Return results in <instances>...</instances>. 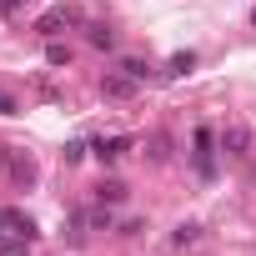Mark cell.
I'll return each instance as SVG.
<instances>
[{
	"instance_id": "15",
	"label": "cell",
	"mask_w": 256,
	"mask_h": 256,
	"mask_svg": "<svg viewBox=\"0 0 256 256\" xmlns=\"http://www.w3.org/2000/svg\"><path fill=\"white\" fill-rule=\"evenodd\" d=\"M20 6H26V0H0V16H16Z\"/></svg>"
},
{
	"instance_id": "7",
	"label": "cell",
	"mask_w": 256,
	"mask_h": 256,
	"mask_svg": "<svg viewBox=\"0 0 256 256\" xmlns=\"http://www.w3.org/2000/svg\"><path fill=\"white\" fill-rule=\"evenodd\" d=\"M96 196L116 206V201H126V186H120V181H100V186H96Z\"/></svg>"
},
{
	"instance_id": "8",
	"label": "cell",
	"mask_w": 256,
	"mask_h": 256,
	"mask_svg": "<svg viewBox=\"0 0 256 256\" xmlns=\"http://www.w3.org/2000/svg\"><path fill=\"white\" fill-rule=\"evenodd\" d=\"M90 46H106V50H110V46H116V30H110V26H90Z\"/></svg>"
},
{
	"instance_id": "6",
	"label": "cell",
	"mask_w": 256,
	"mask_h": 256,
	"mask_svg": "<svg viewBox=\"0 0 256 256\" xmlns=\"http://www.w3.org/2000/svg\"><path fill=\"white\" fill-rule=\"evenodd\" d=\"M126 151H131V141H126V136H110V141H96V156L110 166V161H120Z\"/></svg>"
},
{
	"instance_id": "3",
	"label": "cell",
	"mask_w": 256,
	"mask_h": 256,
	"mask_svg": "<svg viewBox=\"0 0 256 256\" xmlns=\"http://www.w3.org/2000/svg\"><path fill=\"white\" fill-rule=\"evenodd\" d=\"M70 20H76V10H70V6H56V10H46V16L36 20V30H40V36H60V26H70Z\"/></svg>"
},
{
	"instance_id": "13",
	"label": "cell",
	"mask_w": 256,
	"mask_h": 256,
	"mask_svg": "<svg viewBox=\"0 0 256 256\" xmlns=\"http://www.w3.org/2000/svg\"><path fill=\"white\" fill-rule=\"evenodd\" d=\"M186 241H196V226L186 221V226H176V246H186Z\"/></svg>"
},
{
	"instance_id": "12",
	"label": "cell",
	"mask_w": 256,
	"mask_h": 256,
	"mask_svg": "<svg viewBox=\"0 0 256 256\" xmlns=\"http://www.w3.org/2000/svg\"><path fill=\"white\" fill-rule=\"evenodd\" d=\"M120 70H126V76H136V80H146V70H151V66H146V60H126Z\"/></svg>"
},
{
	"instance_id": "11",
	"label": "cell",
	"mask_w": 256,
	"mask_h": 256,
	"mask_svg": "<svg viewBox=\"0 0 256 256\" xmlns=\"http://www.w3.org/2000/svg\"><path fill=\"white\" fill-rule=\"evenodd\" d=\"M191 66H196V56H191V50H186V56H176V60H171V76H186V70H191Z\"/></svg>"
},
{
	"instance_id": "1",
	"label": "cell",
	"mask_w": 256,
	"mask_h": 256,
	"mask_svg": "<svg viewBox=\"0 0 256 256\" xmlns=\"http://www.w3.org/2000/svg\"><path fill=\"white\" fill-rule=\"evenodd\" d=\"M221 151H226L231 161H241V156L251 151V131H246V126H226V131H221Z\"/></svg>"
},
{
	"instance_id": "10",
	"label": "cell",
	"mask_w": 256,
	"mask_h": 256,
	"mask_svg": "<svg viewBox=\"0 0 256 256\" xmlns=\"http://www.w3.org/2000/svg\"><path fill=\"white\" fill-rule=\"evenodd\" d=\"M46 60H50V66H70V50H66V46H50Z\"/></svg>"
},
{
	"instance_id": "14",
	"label": "cell",
	"mask_w": 256,
	"mask_h": 256,
	"mask_svg": "<svg viewBox=\"0 0 256 256\" xmlns=\"http://www.w3.org/2000/svg\"><path fill=\"white\" fill-rule=\"evenodd\" d=\"M16 110H20V106H16V100H10L6 90H0V116H16Z\"/></svg>"
},
{
	"instance_id": "9",
	"label": "cell",
	"mask_w": 256,
	"mask_h": 256,
	"mask_svg": "<svg viewBox=\"0 0 256 256\" xmlns=\"http://www.w3.org/2000/svg\"><path fill=\"white\" fill-rule=\"evenodd\" d=\"M10 171H16V181H36V166H30V161H20V156L10 161Z\"/></svg>"
},
{
	"instance_id": "2",
	"label": "cell",
	"mask_w": 256,
	"mask_h": 256,
	"mask_svg": "<svg viewBox=\"0 0 256 256\" xmlns=\"http://www.w3.org/2000/svg\"><path fill=\"white\" fill-rule=\"evenodd\" d=\"M216 141H211V131H206V126H201V131H196V171L201 176H211L216 171V151H211Z\"/></svg>"
},
{
	"instance_id": "4",
	"label": "cell",
	"mask_w": 256,
	"mask_h": 256,
	"mask_svg": "<svg viewBox=\"0 0 256 256\" xmlns=\"http://www.w3.org/2000/svg\"><path fill=\"white\" fill-rule=\"evenodd\" d=\"M100 90H106V100H131L136 96V76H106Z\"/></svg>"
},
{
	"instance_id": "5",
	"label": "cell",
	"mask_w": 256,
	"mask_h": 256,
	"mask_svg": "<svg viewBox=\"0 0 256 256\" xmlns=\"http://www.w3.org/2000/svg\"><path fill=\"white\" fill-rule=\"evenodd\" d=\"M0 226H6L10 236H36V221L20 216V211H0Z\"/></svg>"
}]
</instances>
